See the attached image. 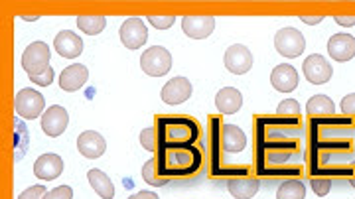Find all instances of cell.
<instances>
[{
    "label": "cell",
    "instance_id": "obj_24",
    "mask_svg": "<svg viewBox=\"0 0 355 199\" xmlns=\"http://www.w3.org/2000/svg\"><path fill=\"white\" fill-rule=\"evenodd\" d=\"M89 186L93 187V191L101 199H113L114 198V186L111 178L105 174L99 168H91L87 172Z\"/></svg>",
    "mask_w": 355,
    "mask_h": 199
},
{
    "label": "cell",
    "instance_id": "obj_19",
    "mask_svg": "<svg viewBox=\"0 0 355 199\" xmlns=\"http://www.w3.org/2000/svg\"><path fill=\"white\" fill-rule=\"evenodd\" d=\"M298 71L291 63H280L270 73V85L280 91V93H292L298 87Z\"/></svg>",
    "mask_w": 355,
    "mask_h": 199
},
{
    "label": "cell",
    "instance_id": "obj_4",
    "mask_svg": "<svg viewBox=\"0 0 355 199\" xmlns=\"http://www.w3.org/2000/svg\"><path fill=\"white\" fill-rule=\"evenodd\" d=\"M154 130H156V152L154 154L203 146L202 125L188 114H156Z\"/></svg>",
    "mask_w": 355,
    "mask_h": 199
},
{
    "label": "cell",
    "instance_id": "obj_39",
    "mask_svg": "<svg viewBox=\"0 0 355 199\" xmlns=\"http://www.w3.org/2000/svg\"><path fill=\"white\" fill-rule=\"evenodd\" d=\"M24 20H38V16H22Z\"/></svg>",
    "mask_w": 355,
    "mask_h": 199
},
{
    "label": "cell",
    "instance_id": "obj_27",
    "mask_svg": "<svg viewBox=\"0 0 355 199\" xmlns=\"http://www.w3.org/2000/svg\"><path fill=\"white\" fill-rule=\"evenodd\" d=\"M142 180H144V184H148V186L153 187H162L166 184H170V180H166V178L158 174L154 158H150L148 162H144V166H142Z\"/></svg>",
    "mask_w": 355,
    "mask_h": 199
},
{
    "label": "cell",
    "instance_id": "obj_25",
    "mask_svg": "<svg viewBox=\"0 0 355 199\" xmlns=\"http://www.w3.org/2000/svg\"><path fill=\"white\" fill-rule=\"evenodd\" d=\"M306 184L300 178H288L284 180L277 189V199H304Z\"/></svg>",
    "mask_w": 355,
    "mask_h": 199
},
{
    "label": "cell",
    "instance_id": "obj_6",
    "mask_svg": "<svg viewBox=\"0 0 355 199\" xmlns=\"http://www.w3.org/2000/svg\"><path fill=\"white\" fill-rule=\"evenodd\" d=\"M275 48L286 60L300 58L306 50L304 34L296 28H280L275 36Z\"/></svg>",
    "mask_w": 355,
    "mask_h": 199
},
{
    "label": "cell",
    "instance_id": "obj_9",
    "mask_svg": "<svg viewBox=\"0 0 355 199\" xmlns=\"http://www.w3.org/2000/svg\"><path fill=\"white\" fill-rule=\"evenodd\" d=\"M119 36H121V42H123L125 48H128V50H139V48H142L148 42V28H146L142 18L132 16V18H127L123 22Z\"/></svg>",
    "mask_w": 355,
    "mask_h": 199
},
{
    "label": "cell",
    "instance_id": "obj_29",
    "mask_svg": "<svg viewBox=\"0 0 355 199\" xmlns=\"http://www.w3.org/2000/svg\"><path fill=\"white\" fill-rule=\"evenodd\" d=\"M308 182H310V187H312V191L316 193L318 198H324V196H328L331 189V180L330 178H308Z\"/></svg>",
    "mask_w": 355,
    "mask_h": 199
},
{
    "label": "cell",
    "instance_id": "obj_21",
    "mask_svg": "<svg viewBox=\"0 0 355 199\" xmlns=\"http://www.w3.org/2000/svg\"><path fill=\"white\" fill-rule=\"evenodd\" d=\"M53 48L65 60H76V58L81 55V51H83V42H81V37L77 36L76 32L62 30L55 36V40H53Z\"/></svg>",
    "mask_w": 355,
    "mask_h": 199
},
{
    "label": "cell",
    "instance_id": "obj_7",
    "mask_svg": "<svg viewBox=\"0 0 355 199\" xmlns=\"http://www.w3.org/2000/svg\"><path fill=\"white\" fill-rule=\"evenodd\" d=\"M140 69L150 77H162L172 69V53L162 46H153L140 55Z\"/></svg>",
    "mask_w": 355,
    "mask_h": 199
},
{
    "label": "cell",
    "instance_id": "obj_17",
    "mask_svg": "<svg viewBox=\"0 0 355 199\" xmlns=\"http://www.w3.org/2000/svg\"><path fill=\"white\" fill-rule=\"evenodd\" d=\"M259 187H261V178L254 172L227 180L229 193L237 199H253L259 191Z\"/></svg>",
    "mask_w": 355,
    "mask_h": 199
},
{
    "label": "cell",
    "instance_id": "obj_26",
    "mask_svg": "<svg viewBox=\"0 0 355 199\" xmlns=\"http://www.w3.org/2000/svg\"><path fill=\"white\" fill-rule=\"evenodd\" d=\"M77 28L87 36H97L107 28V18L105 16H77Z\"/></svg>",
    "mask_w": 355,
    "mask_h": 199
},
{
    "label": "cell",
    "instance_id": "obj_15",
    "mask_svg": "<svg viewBox=\"0 0 355 199\" xmlns=\"http://www.w3.org/2000/svg\"><path fill=\"white\" fill-rule=\"evenodd\" d=\"M77 150L89 160H97L107 152V140L97 130H85L77 138Z\"/></svg>",
    "mask_w": 355,
    "mask_h": 199
},
{
    "label": "cell",
    "instance_id": "obj_8",
    "mask_svg": "<svg viewBox=\"0 0 355 199\" xmlns=\"http://www.w3.org/2000/svg\"><path fill=\"white\" fill-rule=\"evenodd\" d=\"M50 60V46L46 42H32L22 53V67H24L28 77H32V75H38L46 71L48 67H51Z\"/></svg>",
    "mask_w": 355,
    "mask_h": 199
},
{
    "label": "cell",
    "instance_id": "obj_18",
    "mask_svg": "<svg viewBox=\"0 0 355 199\" xmlns=\"http://www.w3.org/2000/svg\"><path fill=\"white\" fill-rule=\"evenodd\" d=\"M328 53L331 60L345 63L355 58V37L352 34H334L328 42Z\"/></svg>",
    "mask_w": 355,
    "mask_h": 199
},
{
    "label": "cell",
    "instance_id": "obj_37",
    "mask_svg": "<svg viewBox=\"0 0 355 199\" xmlns=\"http://www.w3.org/2000/svg\"><path fill=\"white\" fill-rule=\"evenodd\" d=\"M300 20H302L304 24L316 26V24H322V20H324V16H300Z\"/></svg>",
    "mask_w": 355,
    "mask_h": 199
},
{
    "label": "cell",
    "instance_id": "obj_12",
    "mask_svg": "<svg viewBox=\"0 0 355 199\" xmlns=\"http://www.w3.org/2000/svg\"><path fill=\"white\" fill-rule=\"evenodd\" d=\"M69 125V114L62 105H51L50 109L42 114V130L50 138L62 137Z\"/></svg>",
    "mask_w": 355,
    "mask_h": 199
},
{
    "label": "cell",
    "instance_id": "obj_23",
    "mask_svg": "<svg viewBox=\"0 0 355 199\" xmlns=\"http://www.w3.org/2000/svg\"><path fill=\"white\" fill-rule=\"evenodd\" d=\"M308 119H330L336 116V103L328 95H314L306 103Z\"/></svg>",
    "mask_w": 355,
    "mask_h": 199
},
{
    "label": "cell",
    "instance_id": "obj_38",
    "mask_svg": "<svg viewBox=\"0 0 355 199\" xmlns=\"http://www.w3.org/2000/svg\"><path fill=\"white\" fill-rule=\"evenodd\" d=\"M128 199H160L156 193H153V191H137L135 196H130Z\"/></svg>",
    "mask_w": 355,
    "mask_h": 199
},
{
    "label": "cell",
    "instance_id": "obj_16",
    "mask_svg": "<svg viewBox=\"0 0 355 199\" xmlns=\"http://www.w3.org/2000/svg\"><path fill=\"white\" fill-rule=\"evenodd\" d=\"M64 172V160L58 154H42L38 160L34 162V175L42 182H51L55 178H60Z\"/></svg>",
    "mask_w": 355,
    "mask_h": 199
},
{
    "label": "cell",
    "instance_id": "obj_28",
    "mask_svg": "<svg viewBox=\"0 0 355 199\" xmlns=\"http://www.w3.org/2000/svg\"><path fill=\"white\" fill-rule=\"evenodd\" d=\"M275 114L279 116H288V119H298L300 116V103L296 99H284L279 103V109Z\"/></svg>",
    "mask_w": 355,
    "mask_h": 199
},
{
    "label": "cell",
    "instance_id": "obj_20",
    "mask_svg": "<svg viewBox=\"0 0 355 199\" xmlns=\"http://www.w3.org/2000/svg\"><path fill=\"white\" fill-rule=\"evenodd\" d=\"M89 69L83 63H71L60 73V87L67 93H76L87 83Z\"/></svg>",
    "mask_w": 355,
    "mask_h": 199
},
{
    "label": "cell",
    "instance_id": "obj_34",
    "mask_svg": "<svg viewBox=\"0 0 355 199\" xmlns=\"http://www.w3.org/2000/svg\"><path fill=\"white\" fill-rule=\"evenodd\" d=\"M46 193H48L46 186H44V184H36V186L24 189V191L18 196V199H44V196H46Z\"/></svg>",
    "mask_w": 355,
    "mask_h": 199
},
{
    "label": "cell",
    "instance_id": "obj_33",
    "mask_svg": "<svg viewBox=\"0 0 355 199\" xmlns=\"http://www.w3.org/2000/svg\"><path fill=\"white\" fill-rule=\"evenodd\" d=\"M44 199H73V189L71 186H58L50 189Z\"/></svg>",
    "mask_w": 355,
    "mask_h": 199
},
{
    "label": "cell",
    "instance_id": "obj_30",
    "mask_svg": "<svg viewBox=\"0 0 355 199\" xmlns=\"http://www.w3.org/2000/svg\"><path fill=\"white\" fill-rule=\"evenodd\" d=\"M140 144H142V148L148 150V152H156V130H154V126L142 128V132H140Z\"/></svg>",
    "mask_w": 355,
    "mask_h": 199
},
{
    "label": "cell",
    "instance_id": "obj_32",
    "mask_svg": "<svg viewBox=\"0 0 355 199\" xmlns=\"http://www.w3.org/2000/svg\"><path fill=\"white\" fill-rule=\"evenodd\" d=\"M53 77H55L53 67H48V69H46V71H42V73L32 75V77H30V81H32V83H36V85H40V87H48V85L53 83Z\"/></svg>",
    "mask_w": 355,
    "mask_h": 199
},
{
    "label": "cell",
    "instance_id": "obj_10",
    "mask_svg": "<svg viewBox=\"0 0 355 199\" xmlns=\"http://www.w3.org/2000/svg\"><path fill=\"white\" fill-rule=\"evenodd\" d=\"M302 73L308 79V83H312V85H324V83H328L331 79L334 69H331V63L324 55L312 53L302 63Z\"/></svg>",
    "mask_w": 355,
    "mask_h": 199
},
{
    "label": "cell",
    "instance_id": "obj_13",
    "mask_svg": "<svg viewBox=\"0 0 355 199\" xmlns=\"http://www.w3.org/2000/svg\"><path fill=\"white\" fill-rule=\"evenodd\" d=\"M191 91H193V87H191L190 79H186V77H174V79H170L164 87H162L160 97H162L166 105L176 107V105H182L184 101L190 99Z\"/></svg>",
    "mask_w": 355,
    "mask_h": 199
},
{
    "label": "cell",
    "instance_id": "obj_14",
    "mask_svg": "<svg viewBox=\"0 0 355 199\" xmlns=\"http://www.w3.org/2000/svg\"><path fill=\"white\" fill-rule=\"evenodd\" d=\"M182 30L191 40H205L216 30L214 16H186L182 18Z\"/></svg>",
    "mask_w": 355,
    "mask_h": 199
},
{
    "label": "cell",
    "instance_id": "obj_11",
    "mask_svg": "<svg viewBox=\"0 0 355 199\" xmlns=\"http://www.w3.org/2000/svg\"><path fill=\"white\" fill-rule=\"evenodd\" d=\"M223 63L229 69V73L245 75L249 73L251 67H253V53L243 44H233V46H229L227 50H225Z\"/></svg>",
    "mask_w": 355,
    "mask_h": 199
},
{
    "label": "cell",
    "instance_id": "obj_40",
    "mask_svg": "<svg viewBox=\"0 0 355 199\" xmlns=\"http://www.w3.org/2000/svg\"><path fill=\"white\" fill-rule=\"evenodd\" d=\"M349 186H352L355 189V175H354V178H352V180H349Z\"/></svg>",
    "mask_w": 355,
    "mask_h": 199
},
{
    "label": "cell",
    "instance_id": "obj_2",
    "mask_svg": "<svg viewBox=\"0 0 355 199\" xmlns=\"http://www.w3.org/2000/svg\"><path fill=\"white\" fill-rule=\"evenodd\" d=\"M304 162L308 178L352 180L355 175V119L342 114L308 119Z\"/></svg>",
    "mask_w": 355,
    "mask_h": 199
},
{
    "label": "cell",
    "instance_id": "obj_36",
    "mask_svg": "<svg viewBox=\"0 0 355 199\" xmlns=\"http://www.w3.org/2000/svg\"><path fill=\"white\" fill-rule=\"evenodd\" d=\"M334 20H336V24L343 26V28H354L355 26V16H336Z\"/></svg>",
    "mask_w": 355,
    "mask_h": 199
},
{
    "label": "cell",
    "instance_id": "obj_35",
    "mask_svg": "<svg viewBox=\"0 0 355 199\" xmlns=\"http://www.w3.org/2000/svg\"><path fill=\"white\" fill-rule=\"evenodd\" d=\"M340 111H342V116H349V119H355V93H349L342 99V105H340Z\"/></svg>",
    "mask_w": 355,
    "mask_h": 199
},
{
    "label": "cell",
    "instance_id": "obj_5",
    "mask_svg": "<svg viewBox=\"0 0 355 199\" xmlns=\"http://www.w3.org/2000/svg\"><path fill=\"white\" fill-rule=\"evenodd\" d=\"M14 111L24 121H34L46 112V99L36 89H20L14 97Z\"/></svg>",
    "mask_w": 355,
    "mask_h": 199
},
{
    "label": "cell",
    "instance_id": "obj_3",
    "mask_svg": "<svg viewBox=\"0 0 355 199\" xmlns=\"http://www.w3.org/2000/svg\"><path fill=\"white\" fill-rule=\"evenodd\" d=\"M207 172L209 178L231 180L253 172L251 166L231 164L229 156L241 154L247 148L243 128L227 123L221 114H207Z\"/></svg>",
    "mask_w": 355,
    "mask_h": 199
},
{
    "label": "cell",
    "instance_id": "obj_22",
    "mask_svg": "<svg viewBox=\"0 0 355 199\" xmlns=\"http://www.w3.org/2000/svg\"><path fill=\"white\" fill-rule=\"evenodd\" d=\"M216 107L217 111L223 114H235L241 111L243 107V95L239 89L235 87H223L216 95Z\"/></svg>",
    "mask_w": 355,
    "mask_h": 199
},
{
    "label": "cell",
    "instance_id": "obj_31",
    "mask_svg": "<svg viewBox=\"0 0 355 199\" xmlns=\"http://www.w3.org/2000/svg\"><path fill=\"white\" fill-rule=\"evenodd\" d=\"M148 22L156 30H168L176 24V16H148Z\"/></svg>",
    "mask_w": 355,
    "mask_h": 199
},
{
    "label": "cell",
    "instance_id": "obj_1",
    "mask_svg": "<svg viewBox=\"0 0 355 199\" xmlns=\"http://www.w3.org/2000/svg\"><path fill=\"white\" fill-rule=\"evenodd\" d=\"M306 123L302 116L288 119L279 114L253 116V172L261 180L304 178Z\"/></svg>",
    "mask_w": 355,
    "mask_h": 199
}]
</instances>
